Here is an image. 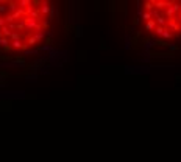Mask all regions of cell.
<instances>
[{
  "label": "cell",
  "mask_w": 181,
  "mask_h": 162,
  "mask_svg": "<svg viewBox=\"0 0 181 162\" xmlns=\"http://www.w3.org/2000/svg\"><path fill=\"white\" fill-rule=\"evenodd\" d=\"M8 67H24L22 61H10V62H2L0 69H8Z\"/></svg>",
  "instance_id": "cell-1"
},
{
  "label": "cell",
  "mask_w": 181,
  "mask_h": 162,
  "mask_svg": "<svg viewBox=\"0 0 181 162\" xmlns=\"http://www.w3.org/2000/svg\"><path fill=\"white\" fill-rule=\"evenodd\" d=\"M0 47H2V49H8V47H10V41H8V38L0 36Z\"/></svg>",
  "instance_id": "cell-2"
},
{
  "label": "cell",
  "mask_w": 181,
  "mask_h": 162,
  "mask_svg": "<svg viewBox=\"0 0 181 162\" xmlns=\"http://www.w3.org/2000/svg\"><path fill=\"white\" fill-rule=\"evenodd\" d=\"M2 17H3V16H2V14H0V19H2Z\"/></svg>",
  "instance_id": "cell-3"
}]
</instances>
